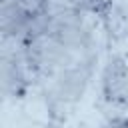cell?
<instances>
[{
  "mask_svg": "<svg viewBox=\"0 0 128 128\" xmlns=\"http://www.w3.org/2000/svg\"><path fill=\"white\" fill-rule=\"evenodd\" d=\"M96 66L98 60L94 58H78L38 84L46 102V110L54 120H64L66 114L84 100L96 74Z\"/></svg>",
  "mask_w": 128,
  "mask_h": 128,
  "instance_id": "1",
  "label": "cell"
},
{
  "mask_svg": "<svg viewBox=\"0 0 128 128\" xmlns=\"http://www.w3.org/2000/svg\"><path fill=\"white\" fill-rule=\"evenodd\" d=\"M98 94L102 104L116 112V118L128 114V58L112 50L98 74Z\"/></svg>",
  "mask_w": 128,
  "mask_h": 128,
  "instance_id": "2",
  "label": "cell"
},
{
  "mask_svg": "<svg viewBox=\"0 0 128 128\" xmlns=\"http://www.w3.org/2000/svg\"><path fill=\"white\" fill-rule=\"evenodd\" d=\"M26 50H28V58L30 64L36 72L38 84L42 80H46L48 76L56 74L58 70L66 68L68 64L76 62L78 58L50 32H42L32 36L26 42Z\"/></svg>",
  "mask_w": 128,
  "mask_h": 128,
  "instance_id": "3",
  "label": "cell"
},
{
  "mask_svg": "<svg viewBox=\"0 0 128 128\" xmlns=\"http://www.w3.org/2000/svg\"><path fill=\"white\" fill-rule=\"evenodd\" d=\"M78 10H82V12H90V14H94L96 18L114 2V0H70Z\"/></svg>",
  "mask_w": 128,
  "mask_h": 128,
  "instance_id": "4",
  "label": "cell"
},
{
  "mask_svg": "<svg viewBox=\"0 0 128 128\" xmlns=\"http://www.w3.org/2000/svg\"><path fill=\"white\" fill-rule=\"evenodd\" d=\"M100 128H122V124H120V118H108Z\"/></svg>",
  "mask_w": 128,
  "mask_h": 128,
  "instance_id": "5",
  "label": "cell"
},
{
  "mask_svg": "<svg viewBox=\"0 0 128 128\" xmlns=\"http://www.w3.org/2000/svg\"><path fill=\"white\" fill-rule=\"evenodd\" d=\"M120 124H122V128H128V114L120 118Z\"/></svg>",
  "mask_w": 128,
  "mask_h": 128,
  "instance_id": "6",
  "label": "cell"
},
{
  "mask_svg": "<svg viewBox=\"0 0 128 128\" xmlns=\"http://www.w3.org/2000/svg\"><path fill=\"white\" fill-rule=\"evenodd\" d=\"M78 128H86V126H78Z\"/></svg>",
  "mask_w": 128,
  "mask_h": 128,
  "instance_id": "7",
  "label": "cell"
}]
</instances>
